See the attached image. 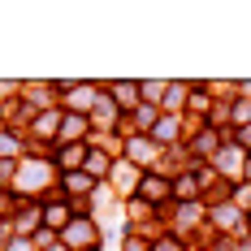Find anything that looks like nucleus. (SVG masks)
I'll use <instances>...</instances> for the list:
<instances>
[{
    "mask_svg": "<svg viewBox=\"0 0 251 251\" xmlns=\"http://www.w3.org/2000/svg\"><path fill=\"white\" fill-rule=\"evenodd\" d=\"M56 87H61V96H65V113H82V117H87V113H96V104H100V87H96V82H56Z\"/></svg>",
    "mask_w": 251,
    "mask_h": 251,
    "instance_id": "obj_1",
    "label": "nucleus"
},
{
    "mask_svg": "<svg viewBox=\"0 0 251 251\" xmlns=\"http://www.w3.org/2000/svg\"><path fill=\"white\" fill-rule=\"evenodd\" d=\"M52 169L44 165V160H26V165H18V177H13V195H26V191H44L48 186Z\"/></svg>",
    "mask_w": 251,
    "mask_h": 251,
    "instance_id": "obj_2",
    "label": "nucleus"
},
{
    "mask_svg": "<svg viewBox=\"0 0 251 251\" xmlns=\"http://www.w3.org/2000/svg\"><path fill=\"white\" fill-rule=\"evenodd\" d=\"M61 238H65L70 251H96V238H100V234H96V221H91V217H74Z\"/></svg>",
    "mask_w": 251,
    "mask_h": 251,
    "instance_id": "obj_3",
    "label": "nucleus"
},
{
    "mask_svg": "<svg viewBox=\"0 0 251 251\" xmlns=\"http://www.w3.org/2000/svg\"><path fill=\"white\" fill-rule=\"evenodd\" d=\"M104 91H108V100L117 104L122 113H134V108L143 104V87H139V82H108Z\"/></svg>",
    "mask_w": 251,
    "mask_h": 251,
    "instance_id": "obj_4",
    "label": "nucleus"
},
{
    "mask_svg": "<svg viewBox=\"0 0 251 251\" xmlns=\"http://www.w3.org/2000/svg\"><path fill=\"white\" fill-rule=\"evenodd\" d=\"M87 134H91V117H82V113H65L61 117V134H56L61 143H82Z\"/></svg>",
    "mask_w": 251,
    "mask_h": 251,
    "instance_id": "obj_5",
    "label": "nucleus"
},
{
    "mask_svg": "<svg viewBox=\"0 0 251 251\" xmlns=\"http://www.w3.org/2000/svg\"><path fill=\"white\" fill-rule=\"evenodd\" d=\"M70 221H74V208H70V203L44 200V229H52V234L61 229V234H65V226H70Z\"/></svg>",
    "mask_w": 251,
    "mask_h": 251,
    "instance_id": "obj_6",
    "label": "nucleus"
},
{
    "mask_svg": "<svg viewBox=\"0 0 251 251\" xmlns=\"http://www.w3.org/2000/svg\"><path fill=\"white\" fill-rule=\"evenodd\" d=\"M113 186H117V191H122V195H130V191H139V182H143V174H139V169H134V165H130V160H113Z\"/></svg>",
    "mask_w": 251,
    "mask_h": 251,
    "instance_id": "obj_7",
    "label": "nucleus"
},
{
    "mask_svg": "<svg viewBox=\"0 0 251 251\" xmlns=\"http://www.w3.org/2000/svg\"><path fill=\"white\" fill-rule=\"evenodd\" d=\"M169 200V182L160 174H143V182H139V203H165Z\"/></svg>",
    "mask_w": 251,
    "mask_h": 251,
    "instance_id": "obj_8",
    "label": "nucleus"
},
{
    "mask_svg": "<svg viewBox=\"0 0 251 251\" xmlns=\"http://www.w3.org/2000/svg\"><path fill=\"white\" fill-rule=\"evenodd\" d=\"M87 143H61V151H56V165L65 169V174H74V169H82L87 165Z\"/></svg>",
    "mask_w": 251,
    "mask_h": 251,
    "instance_id": "obj_9",
    "label": "nucleus"
},
{
    "mask_svg": "<svg viewBox=\"0 0 251 251\" xmlns=\"http://www.w3.org/2000/svg\"><path fill=\"white\" fill-rule=\"evenodd\" d=\"M126 156H130V165H148V160L160 156V148L151 143L148 134H139V139H130V143H126Z\"/></svg>",
    "mask_w": 251,
    "mask_h": 251,
    "instance_id": "obj_10",
    "label": "nucleus"
},
{
    "mask_svg": "<svg viewBox=\"0 0 251 251\" xmlns=\"http://www.w3.org/2000/svg\"><path fill=\"white\" fill-rule=\"evenodd\" d=\"M61 117H65V113H56V108H48V113H35V122H30L35 139H56V134H61Z\"/></svg>",
    "mask_w": 251,
    "mask_h": 251,
    "instance_id": "obj_11",
    "label": "nucleus"
},
{
    "mask_svg": "<svg viewBox=\"0 0 251 251\" xmlns=\"http://www.w3.org/2000/svg\"><path fill=\"white\" fill-rule=\"evenodd\" d=\"M39 226H44V203H30V208H18L13 212V229L18 234H26V229L39 234Z\"/></svg>",
    "mask_w": 251,
    "mask_h": 251,
    "instance_id": "obj_12",
    "label": "nucleus"
},
{
    "mask_svg": "<svg viewBox=\"0 0 251 251\" xmlns=\"http://www.w3.org/2000/svg\"><path fill=\"white\" fill-rule=\"evenodd\" d=\"M191 151H195V156H217V151H221V130H200V134L191 139Z\"/></svg>",
    "mask_w": 251,
    "mask_h": 251,
    "instance_id": "obj_13",
    "label": "nucleus"
},
{
    "mask_svg": "<svg viewBox=\"0 0 251 251\" xmlns=\"http://www.w3.org/2000/svg\"><path fill=\"white\" fill-rule=\"evenodd\" d=\"M52 96H61V87H44V82H35V87H26V104H30V108H39V113H48Z\"/></svg>",
    "mask_w": 251,
    "mask_h": 251,
    "instance_id": "obj_14",
    "label": "nucleus"
},
{
    "mask_svg": "<svg viewBox=\"0 0 251 251\" xmlns=\"http://www.w3.org/2000/svg\"><path fill=\"white\" fill-rule=\"evenodd\" d=\"M156 148H165V143H177V117H160V122L151 126V134H148Z\"/></svg>",
    "mask_w": 251,
    "mask_h": 251,
    "instance_id": "obj_15",
    "label": "nucleus"
},
{
    "mask_svg": "<svg viewBox=\"0 0 251 251\" xmlns=\"http://www.w3.org/2000/svg\"><path fill=\"white\" fill-rule=\"evenodd\" d=\"M82 174L87 177H108L113 174V156H104V151H87V165H82Z\"/></svg>",
    "mask_w": 251,
    "mask_h": 251,
    "instance_id": "obj_16",
    "label": "nucleus"
},
{
    "mask_svg": "<svg viewBox=\"0 0 251 251\" xmlns=\"http://www.w3.org/2000/svg\"><path fill=\"white\" fill-rule=\"evenodd\" d=\"M117 113H122V108H117V104L108 100V91H104V96H100V104H96V113H91V117H96L100 126H113V122H117Z\"/></svg>",
    "mask_w": 251,
    "mask_h": 251,
    "instance_id": "obj_17",
    "label": "nucleus"
},
{
    "mask_svg": "<svg viewBox=\"0 0 251 251\" xmlns=\"http://www.w3.org/2000/svg\"><path fill=\"white\" fill-rule=\"evenodd\" d=\"M234 165H243V156H238V151H234V148H229V143H226V148L217 151V169H221V174H226V177H234V174H238Z\"/></svg>",
    "mask_w": 251,
    "mask_h": 251,
    "instance_id": "obj_18",
    "label": "nucleus"
},
{
    "mask_svg": "<svg viewBox=\"0 0 251 251\" xmlns=\"http://www.w3.org/2000/svg\"><path fill=\"white\" fill-rule=\"evenodd\" d=\"M174 191H177V195H182L186 203H195V191H200V174H182V177L174 182Z\"/></svg>",
    "mask_w": 251,
    "mask_h": 251,
    "instance_id": "obj_19",
    "label": "nucleus"
},
{
    "mask_svg": "<svg viewBox=\"0 0 251 251\" xmlns=\"http://www.w3.org/2000/svg\"><path fill=\"white\" fill-rule=\"evenodd\" d=\"M212 221H217V226H238L243 217H238L234 203H212Z\"/></svg>",
    "mask_w": 251,
    "mask_h": 251,
    "instance_id": "obj_20",
    "label": "nucleus"
},
{
    "mask_svg": "<svg viewBox=\"0 0 251 251\" xmlns=\"http://www.w3.org/2000/svg\"><path fill=\"white\" fill-rule=\"evenodd\" d=\"M186 96H191V87H186V82H169V87H165V104H169V108H182Z\"/></svg>",
    "mask_w": 251,
    "mask_h": 251,
    "instance_id": "obj_21",
    "label": "nucleus"
},
{
    "mask_svg": "<svg viewBox=\"0 0 251 251\" xmlns=\"http://www.w3.org/2000/svg\"><path fill=\"white\" fill-rule=\"evenodd\" d=\"M91 182H96V177H87L82 169H74V174H65V191H74V195H82V191H91Z\"/></svg>",
    "mask_w": 251,
    "mask_h": 251,
    "instance_id": "obj_22",
    "label": "nucleus"
},
{
    "mask_svg": "<svg viewBox=\"0 0 251 251\" xmlns=\"http://www.w3.org/2000/svg\"><path fill=\"white\" fill-rule=\"evenodd\" d=\"M143 87V104H165V87L169 82H139Z\"/></svg>",
    "mask_w": 251,
    "mask_h": 251,
    "instance_id": "obj_23",
    "label": "nucleus"
},
{
    "mask_svg": "<svg viewBox=\"0 0 251 251\" xmlns=\"http://www.w3.org/2000/svg\"><path fill=\"white\" fill-rule=\"evenodd\" d=\"M134 122H139V126L151 134V126L160 122V117H156V108H151V104H139V108H134Z\"/></svg>",
    "mask_w": 251,
    "mask_h": 251,
    "instance_id": "obj_24",
    "label": "nucleus"
},
{
    "mask_svg": "<svg viewBox=\"0 0 251 251\" xmlns=\"http://www.w3.org/2000/svg\"><path fill=\"white\" fill-rule=\"evenodd\" d=\"M229 117H234V126H251V100H238L229 108Z\"/></svg>",
    "mask_w": 251,
    "mask_h": 251,
    "instance_id": "obj_25",
    "label": "nucleus"
},
{
    "mask_svg": "<svg viewBox=\"0 0 251 251\" xmlns=\"http://www.w3.org/2000/svg\"><path fill=\"white\" fill-rule=\"evenodd\" d=\"M18 212V195L13 191H0V217H13Z\"/></svg>",
    "mask_w": 251,
    "mask_h": 251,
    "instance_id": "obj_26",
    "label": "nucleus"
},
{
    "mask_svg": "<svg viewBox=\"0 0 251 251\" xmlns=\"http://www.w3.org/2000/svg\"><path fill=\"white\" fill-rule=\"evenodd\" d=\"M122 251H151V247H148V238H139V234H130V238L122 243Z\"/></svg>",
    "mask_w": 251,
    "mask_h": 251,
    "instance_id": "obj_27",
    "label": "nucleus"
},
{
    "mask_svg": "<svg viewBox=\"0 0 251 251\" xmlns=\"http://www.w3.org/2000/svg\"><path fill=\"white\" fill-rule=\"evenodd\" d=\"M52 243H56V234H52V229H39V234H35V247H44V251H48Z\"/></svg>",
    "mask_w": 251,
    "mask_h": 251,
    "instance_id": "obj_28",
    "label": "nucleus"
},
{
    "mask_svg": "<svg viewBox=\"0 0 251 251\" xmlns=\"http://www.w3.org/2000/svg\"><path fill=\"white\" fill-rule=\"evenodd\" d=\"M151 251H182V243H177V238H160Z\"/></svg>",
    "mask_w": 251,
    "mask_h": 251,
    "instance_id": "obj_29",
    "label": "nucleus"
},
{
    "mask_svg": "<svg viewBox=\"0 0 251 251\" xmlns=\"http://www.w3.org/2000/svg\"><path fill=\"white\" fill-rule=\"evenodd\" d=\"M9 251H35V243H26V238H13V243H9Z\"/></svg>",
    "mask_w": 251,
    "mask_h": 251,
    "instance_id": "obj_30",
    "label": "nucleus"
},
{
    "mask_svg": "<svg viewBox=\"0 0 251 251\" xmlns=\"http://www.w3.org/2000/svg\"><path fill=\"white\" fill-rule=\"evenodd\" d=\"M48 251H70V247H65V243H52V247Z\"/></svg>",
    "mask_w": 251,
    "mask_h": 251,
    "instance_id": "obj_31",
    "label": "nucleus"
},
{
    "mask_svg": "<svg viewBox=\"0 0 251 251\" xmlns=\"http://www.w3.org/2000/svg\"><path fill=\"white\" fill-rule=\"evenodd\" d=\"M243 177H247V182H251V160H247V165H243Z\"/></svg>",
    "mask_w": 251,
    "mask_h": 251,
    "instance_id": "obj_32",
    "label": "nucleus"
},
{
    "mask_svg": "<svg viewBox=\"0 0 251 251\" xmlns=\"http://www.w3.org/2000/svg\"><path fill=\"white\" fill-rule=\"evenodd\" d=\"M243 143H251V126H247V130H243Z\"/></svg>",
    "mask_w": 251,
    "mask_h": 251,
    "instance_id": "obj_33",
    "label": "nucleus"
}]
</instances>
